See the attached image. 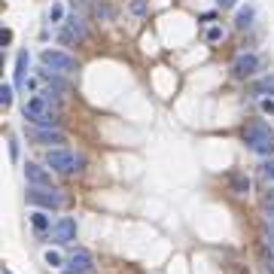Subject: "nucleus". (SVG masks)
Instances as JSON below:
<instances>
[{"label":"nucleus","instance_id":"f257e3e1","mask_svg":"<svg viewBox=\"0 0 274 274\" xmlns=\"http://www.w3.org/2000/svg\"><path fill=\"white\" fill-rule=\"evenodd\" d=\"M21 116L28 119L34 128H58V116L52 110V101H46L43 95H34L21 104Z\"/></svg>","mask_w":274,"mask_h":274},{"label":"nucleus","instance_id":"f03ea898","mask_svg":"<svg viewBox=\"0 0 274 274\" xmlns=\"http://www.w3.org/2000/svg\"><path fill=\"white\" fill-rule=\"evenodd\" d=\"M241 137H244V146H247L250 153H256V155H274V134H271V128L262 119L247 122Z\"/></svg>","mask_w":274,"mask_h":274},{"label":"nucleus","instance_id":"7ed1b4c3","mask_svg":"<svg viewBox=\"0 0 274 274\" xmlns=\"http://www.w3.org/2000/svg\"><path fill=\"white\" fill-rule=\"evenodd\" d=\"M83 155H76L70 150H64V146H58V150H49L46 153V168H52L55 174H79L83 171Z\"/></svg>","mask_w":274,"mask_h":274},{"label":"nucleus","instance_id":"20e7f679","mask_svg":"<svg viewBox=\"0 0 274 274\" xmlns=\"http://www.w3.org/2000/svg\"><path fill=\"white\" fill-rule=\"evenodd\" d=\"M40 64L46 67V70H52V73H64V76H70L79 70V61L73 58V55H67L61 49H43L40 52Z\"/></svg>","mask_w":274,"mask_h":274},{"label":"nucleus","instance_id":"39448f33","mask_svg":"<svg viewBox=\"0 0 274 274\" xmlns=\"http://www.w3.org/2000/svg\"><path fill=\"white\" fill-rule=\"evenodd\" d=\"M25 201L31 204V207H40V210H61L64 207V195L58 189H37V186H31L25 192Z\"/></svg>","mask_w":274,"mask_h":274},{"label":"nucleus","instance_id":"423d86ee","mask_svg":"<svg viewBox=\"0 0 274 274\" xmlns=\"http://www.w3.org/2000/svg\"><path fill=\"white\" fill-rule=\"evenodd\" d=\"M25 137H28V143L52 146V150H58L61 143H67V137L58 128H34V125H25Z\"/></svg>","mask_w":274,"mask_h":274},{"label":"nucleus","instance_id":"0eeeda50","mask_svg":"<svg viewBox=\"0 0 274 274\" xmlns=\"http://www.w3.org/2000/svg\"><path fill=\"white\" fill-rule=\"evenodd\" d=\"M86 34H88V31H86V21L79 18L76 13H70V16L64 18L61 31H58V40L70 46V43H83V40H86Z\"/></svg>","mask_w":274,"mask_h":274},{"label":"nucleus","instance_id":"6e6552de","mask_svg":"<svg viewBox=\"0 0 274 274\" xmlns=\"http://www.w3.org/2000/svg\"><path fill=\"white\" fill-rule=\"evenodd\" d=\"M64 274H95V259H91L88 250L76 247L70 256H67V271Z\"/></svg>","mask_w":274,"mask_h":274},{"label":"nucleus","instance_id":"1a4fd4ad","mask_svg":"<svg viewBox=\"0 0 274 274\" xmlns=\"http://www.w3.org/2000/svg\"><path fill=\"white\" fill-rule=\"evenodd\" d=\"M256 70H259V55L256 52L235 55V61H232V76L235 79H247V76H253Z\"/></svg>","mask_w":274,"mask_h":274},{"label":"nucleus","instance_id":"9d476101","mask_svg":"<svg viewBox=\"0 0 274 274\" xmlns=\"http://www.w3.org/2000/svg\"><path fill=\"white\" fill-rule=\"evenodd\" d=\"M52 232V244H70L76 241V220H70V216H61V220H55V225L49 228Z\"/></svg>","mask_w":274,"mask_h":274},{"label":"nucleus","instance_id":"9b49d317","mask_svg":"<svg viewBox=\"0 0 274 274\" xmlns=\"http://www.w3.org/2000/svg\"><path fill=\"white\" fill-rule=\"evenodd\" d=\"M21 171H25V180L31 183V186H37V189H55V186H52L49 168H43V165H37V162H28Z\"/></svg>","mask_w":274,"mask_h":274},{"label":"nucleus","instance_id":"f8f14e48","mask_svg":"<svg viewBox=\"0 0 274 274\" xmlns=\"http://www.w3.org/2000/svg\"><path fill=\"white\" fill-rule=\"evenodd\" d=\"M28 67H31V52L21 49L16 55V79H13L16 88H25V83H28Z\"/></svg>","mask_w":274,"mask_h":274},{"label":"nucleus","instance_id":"ddd939ff","mask_svg":"<svg viewBox=\"0 0 274 274\" xmlns=\"http://www.w3.org/2000/svg\"><path fill=\"white\" fill-rule=\"evenodd\" d=\"M253 18H256V9L253 6H238V16H235V28L238 31H247L250 25H253Z\"/></svg>","mask_w":274,"mask_h":274},{"label":"nucleus","instance_id":"4468645a","mask_svg":"<svg viewBox=\"0 0 274 274\" xmlns=\"http://www.w3.org/2000/svg\"><path fill=\"white\" fill-rule=\"evenodd\" d=\"M250 95H253V98L271 95V98H274V76H262L259 83H253V86H250Z\"/></svg>","mask_w":274,"mask_h":274},{"label":"nucleus","instance_id":"2eb2a0df","mask_svg":"<svg viewBox=\"0 0 274 274\" xmlns=\"http://www.w3.org/2000/svg\"><path fill=\"white\" fill-rule=\"evenodd\" d=\"M228 186H232L235 195H247V192H250V180H247V174L235 171V174H228Z\"/></svg>","mask_w":274,"mask_h":274},{"label":"nucleus","instance_id":"dca6fc26","mask_svg":"<svg viewBox=\"0 0 274 274\" xmlns=\"http://www.w3.org/2000/svg\"><path fill=\"white\" fill-rule=\"evenodd\" d=\"M31 225L37 228V232H46V228H52L55 223H52V216L46 213V210H34L31 213Z\"/></svg>","mask_w":274,"mask_h":274},{"label":"nucleus","instance_id":"f3484780","mask_svg":"<svg viewBox=\"0 0 274 274\" xmlns=\"http://www.w3.org/2000/svg\"><path fill=\"white\" fill-rule=\"evenodd\" d=\"M223 37H225V31H223V25H210L207 31H204V43H210V46H213V43H220Z\"/></svg>","mask_w":274,"mask_h":274},{"label":"nucleus","instance_id":"a211bd4d","mask_svg":"<svg viewBox=\"0 0 274 274\" xmlns=\"http://www.w3.org/2000/svg\"><path fill=\"white\" fill-rule=\"evenodd\" d=\"M64 18H67L64 16V6L61 3H52L49 6V21H52V25H64Z\"/></svg>","mask_w":274,"mask_h":274},{"label":"nucleus","instance_id":"6ab92c4d","mask_svg":"<svg viewBox=\"0 0 274 274\" xmlns=\"http://www.w3.org/2000/svg\"><path fill=\"white\" fill-rule=\"evenodd\" d=\"M43 259H46V265H49V268H61V265H64V259H61L58 253H52V250H49Z\"/></svg>","mask_w":274,"mask_h":274},{"label":"nucleus","instance_id":"aec40b11","mask_svg":"<svg viewBox=\"0 0 274 274\" xmlns=\"http://www.w3.org/2000/svg\"><path fill=\"white\" fill-rule=\"evenodd\" d=\"M128 9H131L134 16H146V0H131Z\"/></svg>","mask_w":274,"mask_h":274},{"label":"nucleus","instance_id":"412c9836","mask_svg":"<svg viewBox=\"0 0 274 274\" xmlns=\"http://www.w3.org/2000/svg\"><path fill=\"white\" fill-rule=\"evenodd\" d=\"M0 104H3V107L13 104V86H3V88H0Z\"/></svg>","mask_w":274,"mask_h":274},{"label":"nucleus","instance_id":"4be33fe9","mask_svg":"<svg viewBox=\"0 0 274 274\" xmlns=\"http://www.w3.org/2000/svg\"><path fill=\"white\" fill-rule=\"evenodd\" d=\"M9 158L18 162V137L16 134H9Z\"/></svg>","mask_w":274,"mask_h":274},{"label":"nucleus","instance_id":"5701e85b","mask_svg":"<svg viewBox=\"0 0 274 274\" xmlns=\"http://www.w3.org/2000/svg\"><path fill=\"white\" fill-rule=\"evenodd\" d=\"M262 174L268 180H274V158H265V162H262Z\"/></svg>","mask_w":274,"mask_h":274},{"label":"nucleus","instance_id":"b1692460","mask_svg":"<svg viewBox=\"0 0 274 274\" xmlns=\"http://www.w3.org/2000/svg\"><path fill=\"white\" fill-rule=\"evenodd\" d=\"M262 207H265V213H274V189L268 192L265 198H262Z\"/></svg>","mask_w":274,"mask_h":274},{"label":"nucleus","instance_id":"393cba45","mask_svg":"<svg viewBox=\"0 0 274 274\" xmlns=\"http://www.w3.org/2000/svg\"><path fill=\"white\" fill-rule=\"evenodd\" d=\"M262 113H268V116H274V98H262Z\"/></svg>","mask_w":274,"mask_h":274},{"label":"nucleus","instance_id":"a878e982","mask_svg":"<svg viewBox=\"0 0 274 274\" xmlns=\"http://www.w3.org/2000/svg\"><path fill=\"white\" fill-rule=\"evenodd\" d=\"M216 6H220V9H235L238 0H216Z\"/></svg>","mask_w":274,"mask_h":274},{"label":"nucleus","instance_id":"bb28decb","mask_svg":"<svg viewBox=\"0 0 274 274\" xmlns=\"http://www.w3.org/2000/svg\"><path fill=\"white\" fill-rule=\"evenodd\" d=\"M0 43H3V46L13 43V31H9V28H3V34H0Z\"/></svg>","mask_w":274,"mask_h":274},{"label":"nucleus","instance_id":"cd10ccee","mask_svg":"<svg viewBox=\"0 0 274 274\" xmlns=\"http://www.w3.org/2000/svg\"><path fill=\"white\" fill-rule=\"evenodd\" d=\"M213 18H216V13H204V16H201V25H210Z\"/></svg>","mask_w":274,"mask_h":274},{"label":"nucleus","instance_id":"c85d7f7f","mask_svg":"<svg viewBox=\"0 0 274 274\" xmlns=\"http://www.w3.org/2000/svg\"><path fill=\"white\" fill-rule=\"evenodd\" d=\"M265 238H268V244L274 247V225H268V228H265Z\"/></svg>","mask_w":274,"mask_h":274},{"label":"nucleus","instance_id":"c756f323","mask_svg":"<svg viewBox=\"0 0 274 274\" xmlns=\"http://www.w3.org/2000/svg\"><path fill=\"white\" fill-rule=\"evenodd\" d=\"M265 274H274V268H268V271H265Z\"/></svg>","mask_w":274,"mask_h":274}]
</instances>
